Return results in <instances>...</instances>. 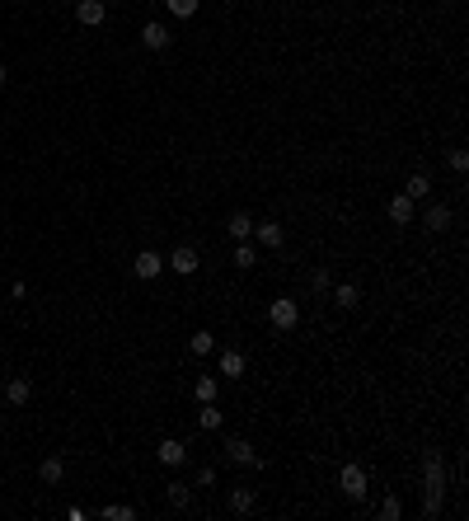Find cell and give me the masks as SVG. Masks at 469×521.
<instances>
[{
	"mask_svg": "<svg viewBox=\"0 0 469 521\" xmlns=\"http://www.w3.org/2000/svg\"><path fill=\"white\" fill-rule=\"evenodd\" d=\"M423 484H427L423 512L427 517H441V502H446V465H441V451L423 455Z\"/></svg>",
	"mask_w": 469,
	"mask_h": 521,
	"instance_id": "obj_1",
	"label": "cell"
},
{
	"mask_svg": "<svg viewBox=\"0 0 469 521\" xmlns=\"http://www.w3.org/2000/svg\"><path fill=\"white\" fill-rule=\"evenodd\" d=\"M268 319H272V329H282V334H291V329L301 324V306L291 301V296H277L268 306Z\"/></svg>",
	"mask_w": 469,
	"mask_h": 521,
	"instance_id": "obj_2",
	"label": "cell"
},
{
	"mask_svg": "<svg viewBox=\"0 0 469 521\" xmlns=\"http://www.w3.org/2000/svg\"><path fill=\"white\" fill-rule=\"evenodd\" d=\"M338 488H343L352 502H361L366 498V470H361V465H343V470H338Z\"/></svg>",
	"mask_w": 469,
	"mask_h": 521,
	"instance_id": "obj_3",
	"label": "cell"
},
{
	"mask_svg": "<svg viewBox=\"0 0 469 521\" xmlns=\"http://www.w3.org/2000/svg\"><path fill=\"white\" fill-rule=\"evenodd\" d=\"M225 460H230V465H244V470H249V465L258 470V465H263V455H258L244 437H230V442H225Z\"/></svg>",
	"mask_w": 469,
	"mask_h": 521,
	"instance_id": "obj_4",
	"label": "cell"
},
{
	"mask_svg": "<svg viewBox=\"0 0 469 521\" xmlns=\"http://www.w3.org/2000/svg\"><path fill=\"white\" fill-rule=\"evenodd\" d=\"M165 268H174L179 277H192V272H197V249H192V244H179V249L165 259Z\"/></svg>",
	"mask_w": 469,
	"mask_h": 521,
	"instance_id": "obj_5",
	"label": "cell"
},
{
	"mask_svg": "<svg viewBox=\"0 0 469 521\" xmlns=\"http://www.w3.org/2000/svg\"><path fill=\"white\" fill-rule=\"evenodd\" d=\"M76 19L85 24V29H99V24L108 19V5H103V0H80V5H76Z\"/></svg>",
	"mask_w": 469,
	"mask_h": 521,
	"instance_id": "obj_6",
	"label": "cell"
},
{
	"mask_svg": "<svg viewBox=\"0 0 469 521\" xmlns=\"http://www.w3.org/2000/svg\"><path fill=\"white\" fill-rule=\"evenodd\" d=\"M413 216H418V207H413V197H408V193H394L390 197V221H394V226H413Z\"/></svg>",
	"mask_w": 469,
	"mask_h": 521,
	"instance_id": "obj_7",
	"label": "cell"
},
{
	"mask_svg": "<svg viewBox=\"0 0 469 521\" xmlns=\"http://www.w3.org/2000/svg\"><path fill=\"white\" fill-rule=\"evenodd\" d=\"M132 268H136V277H141V282H150V277H160V272H165V259H160L155 249H141Z\"/></svg>",
	"mask_w": 469,
	"mask_h": 521,
	"instance_id": "obj_8",
	"label": "cell"
},
{
	"mask_svg": "<svg viewBox=\"0 0 469 521\" xmlns=\"http://www.w3.org/2000/svg\"><path fill=\"white\" fill-rule=\"evenodd\" d=\"M155 455H160V465H169V470H179V465L188 460V446H183L179 437H165V442H160V451H155Z\"/></svg>",
	"mask_w": 469,
	"mask_h": 521,
	"instance_id": "obj_9",
	"label": "cell"
},
{
	"mask_svg": "<svg viewBox=\"0 0 469 521\" xmlns=\"http://www.w3.org/2000/svg\"><path fill=\"white\" fill-rule=\"evenodd\" d=\"M254 235H258V244H263V249H282V244H287V230H282L277 221H258Z\"/></svg>",
	"mask_w": 469,
	"mask_h": 521,
	"instance_id": "obj_10",
	"label": "cell"
},
{
	"mask_svg": "<svg viewBox=\"0 0 469 521\" xmlns=\"http://www.w3.org/2000/svg\"><path fill=\"white\" fill-rule=\"evenodd\" d=\"M141 43L150 47V52H165V47L174 43V33H169L165 24H155V19H150V24H145V29H141Z\"/></svg>",
	"mask_w": 469,
	"mask_h": 521,
	"instance_id": "obj_11",
	"label": "cell"
},
{
	"mask_svg": "<svg viewBox=\"0 0 469 521\" xmlns=\"http://www.w3.org/2000/svg\"><path fill=\"white\" fill-rule=\"evenodd\" d=\"M0 390H5V399H10L14 408H24L29 399H34V386H29V376H14V381H5Z\"/></svg>",
	"mask_w": 469,
	"mask_h": 521,
	"instance_id": "obj_12",
	"label": "cell"
},
{
	"mask_svg": "<svg viewBox=\"0 0 469 521\" xmlns=\"http://www.w3.org/2000/svg\"><path fill=\"white\" fill-rule=\"evenodd\" d=\"M230 512H234V517H249V512H254V488H249V484H234L230 488Z\"/></svg>",
	"mask_w": 469,
	"mask_h": 521,
	"instance_id": "obj_13",
	"label": "cell"
},
{
	"mask_svg": "<svg viewBox=\"0 0 469 521\" xmlns=\"http://www.w3.org/2000/svg\"><path fill=\"white\" fill-rule=\"evenodd\" d=\"M38 479H43V484H61V479H66V460H61V455H47V460L38 465Z\"/></svg>",
	"mask_w": 469,
	"mask_h": 521,
	"instance_id": "obj_14",
	"label": "cell"
},
{
	"mask_svg": "<svg viewBox=\"0 0 469 521\" xmlns=\"http://www.w3.org/2000/svg\"><path fill=\"white\" fill-rule=\"evenodd\" d=\"M244 352H239V348H225L221 352V376H230V381H234V376H244Z\"/></svg>",
	"mask_w": 469,
	"mask_h": 521,
	"instance_id": "obj_15",
	"label": "cell"
},
{
	"mask_svg": "<svg viewBox=\"0 0 469 521\" xmlns=\"http://www.w3.org/2000/svg\"><path fill=\"white\" fill-rule=\"evenodd\" d=\"M225 230H230V239H249V235H254V216H249V212H234L230 221H225Z\"/></svg>",
	"mask_w": 469,
	"mask_h": 521,
	"instance_id": "obj_16",
	"label": "cell"
},
{
	"mask_svg": "<svg viewBox=\"0 0 469 521\" xmlns=\"http://www.w3.org/2000/svg\"><path fill=\"white\" fill-rule=\"evenodd\" d=\"M423 226L427 230H450V207H427V212H423Z\"/></svg>",
	"mask_w": 469,
	"mask_h": 521,
	"instance_id": "obj_17",
	"label": "cell"
},
{
	"mask_svg": "<svg viewBox=\"0 0 469 521\" xmlns=\"http://www.w3.org/2000/svg\"><path fill=\"white\" fill-rule=\"evenodd\" d=\"M403 193H408V197L418 202V197H427V193H432V179H427L423 170H418V174H408V183H403Z\"/></svg>",
	"mask_w": 469,
	"mask_h": 521,
	"instance_id": "obj_18",
	"label": "cell"
},
{
	"mask_svg": "<svg viewBox=\"0 0 469 521\" xmlns=\"http://www.w3.org/2000/svg\"><path fill=\"white\" fill-rule=\"evenodd\" d=\"M188 348H192V357H207V352L216 348V334H212V329H197V334L188 339Z\"/></svg>",
	"mask_w": 469,
	"mask_h": 521,
	"instance_id": "obj_19",
	"label": "cell"
},
{
	"mask_svg": "<svg viewBox=\"0 0 469 521\" xmlns=\"http://www.w3.org/2000/svg\"><path fill=\"white\" fill-rule=\"evenodd\" d=\"M197 428H202V432H216V428H221V408H216V399L197 408Z\"/></svg>",
	"mask_w": 469,
	"mask_h": 521,
	"instance_id": "obj_20",
	"label": "cell"
},
{
	"mask_svg": "<svg viewBox=\"0 0 469 521\" xmlns=\"http://www.w3.org/2000/svg\"><path fill=\"white\" fill-rule=\"evenodd\" d=\"M357 301H361V292H357V287H352V282L334 287V306H338V310H352V306H357Z\"/></svg>",
	"mask_w": 469,
	"mask_h": 521,
	"instance_id": "obj_21",
	"label": "cell"
},
{
	"mask_svg": "<svg viewBox=\"0 0 469 521\" xmlns=\"http://www.w3.org/2000/svg\"><path fill=\"white\" fill-rule=\"evenodd\" d=\"M165 498H169V507H188V502H192V488H188V484H179V479H174V484L165 488Z\"/></svg>",
	"mask_w": 469,
	"mask_h": 521,
	"instance_id": "obj_22",
	"label": "cell"
},
{
	"mask_svg": "<svg viewBox=\"0 0 469 521\" xmlns=\"http://www.w3.org/2000/svg\"><path fill=\"white\" fill-rule=\"evenodd\" d=\"M192 395H197V404H212V399H216V376H197Z\"/></svg>",
	"mask_w": 469,
	"mask_h": 521,
	"instance_id": "obj_23",
	"label": "cell"
},
{
	"mask_svg": "<svg viewBox=\"0 0 469 521\" xmlns=\"http://www.w3.org/2000/svg\"><path fill=\"white\" fill-rule=\"evenodd\" d=\"M165 10L174 14V19H192V14H197V0H165Z\"/></svg>",
	"mask_w": 469,
	"mask_h": 521,
	"instance_id": "obj_24",
	"label": "cell"
},
{
	"mask_svg": "<svg viewBox=\"0 0 469 521\" xmlns=\"http://www.w3.org/2000/svg\"><path fill=\"white\" fill-rule=\"evenodd\" d=\"M103 517H108V521H132L136 512L127 507V502H108V507H103Z\"/></svg>",
	"mask_w": 469,
	"mask_h": 521,
	"instance_id": "obj_25",
	"label": "cell"
},
{
	"mask_svg": "<svg viewBox=\"0 0 469 521\" xmlns=\"http://www.w3.org/2000/svg\"><path fill=\"white\" fill-rule=\"evenodd\" d=\"M234 268H254V249H249V239L234 244Z\"/></svg>",
	"mask_w": 469,
	"mask_h": 521,
	"instance_id": "obj_26",
	"label": "cell"
},
{
	"mask_svg": "<svg viewBox=\"0 0 469 521\" xmlns=\"http://www.w3.org/2000/svg\"><path fill=\"white\" fill-rule=\"evenodd\" d=\"M380 517H385V521H399L403 517V502L399 498H385V502H380Z\"/></svg>",
	"mask_w": 469,
	"mask_h": 521,
	"instance_id": "obj_27",
	"label": "cell"
},
{
	"mask_svg": "<svg viewBox=\"0 0 469 521\" xmlns=\"http://www.w3.org/2000/svg\"><path fill=\"white\" fill-rule=\"evenodd\" d=\"M310 287H314V292H329V268H314L310 272Z\"/></svg>",
	"mask_w": 469,
	"mask_h": 521,
	"instance_id": "obj_28",
	"label": "cell"
},
{
	"mask_svg": "<svg viewBox=\"0 0 469 521\" xmlns=\"http://www.w3.org/2000/svg\"><path fill=\"white\" fill-rule=\"evenodd\" d=\"M216 484V470H212V465H202V470H197V488H212Z\"/></svg>",
	"mask_w": 469,
	"mask_h": 521,
	"instance_id": "obj_29",
	"label": "cell"
},
{
	"mask_svg": "<svg viewBox=\"0 0 469 521\" xmlns=\"http://www.w3.org/2000/svg\"><path fill=\"white\" fill-rule=\"evenodd\" d=\"M450 170H460V174L469 170V155H465V150H450Z\"/></svg>",
	"mask_w": 469,
	"mask_h": 521,
	"instance_id": "obj_30",
	"label": "cell"
},
{
	"mask_svg": "<svg viewBox=\"0 0 469 521\" xmlns=\"http://www.w3.org/2000/svg\"><path fill=\"white\" fill-rule=\"evenodd\" d=\"M5 80H10V71H5V66H0V85H5Z\"/></svg>",
	"mask_w": 469,
	"mask_h": 521,
	"instance_id": "obj_31",
	"label": "cell"
},
{
	"mask_svg": "<svg viewBox=\"0 0 469 521\" xmlns=\"http://www.w3.org/2000/svg\"><path fill=\"white\" fill-rule=\"evenodd\" d=\"M0 386H5V376H0Z\"/></svg>",
	"mask_w": 469,
	"mask_h": 521,
	"instance_id": "obj_32",
	"label": "cell"
}]
</instances>
